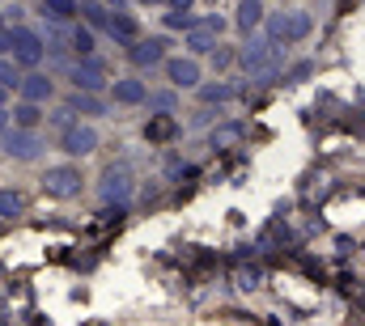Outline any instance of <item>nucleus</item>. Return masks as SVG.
I'll return each instance as SVG.
<instances>
[{
    "instance_id": "nucleus-1",
    "label": "nucleus",
    "mask_w": 365,
    "mask_h": 326,
    "mask_svg": "<svg viewBox=\"0 0 365 326\" xmlns=\"http://www.w3.org/2000/svg\"><path fill=\"white\" fill-rule=\"evenodd\" d=\"M314 30V21H310V13H302V9H293V13H272L268 17V38L272 43H302L306 34Z\"/></svg>"
},
{
    "instance_id": "nucleus-2",
    "label": "nucleus",
    "mask_w": 365,
    "mask_h": 326,
    "mask_svg": "<svg viewBox=\"0 0 365 326\" xmlns=\"http://www.w3.org/2000/svg\"><path fill=\"white\" fill-rule=\"evenodd\" d=\"M221 30H225V17H217V13H212V17H204L191 34H182V47H187L191 56H212V51L221 47V43H217V38H221Z\"/></svg>"
},
{
    "instance_id": "nucleus-3",
    "label": "nucleus",
    "mask_w": 365,
    "mask_h": 326,
    "mask_svg": "<svg viewBox=\"0 0 365 326\" xmlns=\"http://www.w3.org/2000/svg\"><path fill=\"white\" fill-rule=\"evenodd\" d=\"M43 191H47L51 199H73V195H81V169H77V165H51L47 178H43Z\"/></svg>"
},
{
    "instance_id": "nucleus-4",
    "label": "nucleus",
    "mask_w": 365,
    "mask_h": 326,
    "mask_svg": "<svg viewBox=\"0 0 365 326\" xmlns=\"http://www.w3.org/2000/svg\"><path fill=\"white\" fill-rule=\"evenodd\" d=\"M13 64L21 68H38L43 64V38L26 26H13Z\"/></svg>"
},
{
    "instance_id": "nucleus-5",
    "label": "nucleus",
    "mask_w": 365,
    "mask_h": 326,
    "mask_svg": "<svg viewBox=\"0 0 365 326\" xmlns=\"http://www.w3.org/2000/svg\"><path fill=\"white\" fill-rule=\"evenodd\" d=\"M47 144H43V136L38 132H4V153L13 157V162H38V153H43Z\"/></svg>"
},
{
    "instance_id": "nucleus-6",
    "label": "nucleus",
    "mask_w": 365,
    "mask_h": 326,
    "mask_svg": "<svg viewBox=\"0 0 365 326\" xmlns=\"http://www.w3.org/2000/svg\"><path fill=\"white\" fill-rule=\"evenodd\" d=\"M98 191H102V199H106V204L123 208V204L132 199V174H128L123 165H110V169L102 174V186H98Z\"/></svg>"
},
{
    "instance_id": "nucleus-7",
    "label": "nucleus",
    "mask_w": 365,
    "mask_h": 326,
    "mask_svg": "<svg viewBox=\"0 0 365 326\" xmlns=\"http://www.w3.org/2000/svg\"><path fill=\"white\" fill-rule=\"evenodd\" d=\"M60 149H64L68 157H90L93 149H98V132H93L90 123H73V127L60 136Z\"/></svg>"
},
{
    "instance_id": "nucleus-8",
    "label": "nucleus",
    "mask_w": 365,
    "mask_h": 326,
    "mask_svg": "<svg viewBox=\"0 0 365 326\" xmlns=\"http://www.w3.org/2000/svg\"><path fill=\"white\" fill-rule=\"evenodd\" d=\"M68 81L77 85V93H98L106 85V68L102 60H81L77 68H68Z\"/></svg>"
},
{
    "instance_id": "nucleus-9",
    "label": "nucleus",
    "mask_w": 365,
    "mask_h": 326,
    "mask_svg": "<svg viewBox=\"0 0 365 326\" xmlns=\"http://www.w3.org/2000/svg\"><path fill=\"white\" fill-rule=\"evenodd\" d=\"M166 38H140L136 47H128V60L136 68H153V64H166Z\"/></svg>"
},
{
    "instance_id": "nucleus-10",
    "label": "nucleus",
    "mask_w": 365,
    "mask_h": 326,
    "mask_svg": "<svg viewBox=\"0 0 365 326\" xmlns=\"http://www.w3.org/2000/svg\"><path fill=\"white\" fill-rule=\"evenodd\" d=\"M166 77L175 89H200V64L191 56H179V60H166Z\"/></svg>"
},
{
    "instance_id": "nucleus-11",
    "label": "nucleus",
    "mask_w": 365,
    "mask_h": 326,
    "mask_svg": "<svg viewBox=\"0 0 365 326\" xmlns=\"http://www.w3.org/2000/svg\"><path fill=\"white\" fill-rule=\"evenodd\" d=\"M110 98L123 102V106H140V102H149V89L136 77H119V81H110Z\"/></svg>"
},
{
    "instance_id": "nucleus-12",
    "label": "nucleus",
    "mask_w": 365,
    "mask_h": 326,
    "mask_svg": "<svg viewBox=\"0 0 365 326\" xmlns=\"http://www.w3.org/2000/svg\"><path fill=\"white\" fill-rule=\"evenodd\" d=\"M234 98H242V85H234V81L200 85V102H204V106H225V102H234Z\"/></svg>"
},
{
    "instance_id": "nucleus-13",
    "label": "nucleus",
    "mask_w": 365,
    "mask_h": 326,
    "mask_svg": "<svg viewBox=\"0 0 365 326\" xmlns=\"http://www.w3.org/2000/svg\"><path fill=\"white\" fill-rule=\"evenodd\" d=\"M234 21H238V30H247V34L259 30V26H264V4H259V0H238V17H234Z\"/></svg>"
},
{
    "instance_id": "nucleus-14",
    "label": "nucleus",
    "mask_w": 365,
    "mask_h": 326,
    "mask_svg": "<svg viewBox=\"0 0 365 326\" xmlns=\"http://www.w3.org/2000/svg\"><path fill=\"white\" fill-rule=\"evenodd\" d=\"M21 98H26V102H34V106H38V102H47V98H51V81H47L43 73L21 77Z\"/></svg>"
},
{
    "instance_id": "nucleus-15",
    "label": "nucleus",
    "mask_w": 365,
    "mask_h": 326,
    "mask_svg": "<svg viewBox=\"0 0 365 326\" xmlns=\"http://www.w3.org/2000/svg\"><path fill=\"white\" fill-rule=\"evenodd\" d=\"M38 123H43V110H38L34 102H17V106H13V127H17V132H34Z\"/></svg>"
},
{
    "instance_id": "nucleus-16",
    "label": "nucleus",
    "mask_w": 365,
    "mask_h": 326,
    "mask_svg": "<svg viewBox=\"0 0 365 326\" xmlns=\"http://www.w3.org/2000/svg\"><path fill=\"white\" fill-rule=\"evenodd\" d=\"M81 17H86V26H90V30H106L115 13H110V9H102L98 0H90V4H81Z\"/></svg>"
},
{
    "instance_id": "nucleus-17",
    "label": "nucleus",
    "mask_w": 365,
    "mask_h": 326,
    "mask_svg": "<svg viewBox=\"0 0 365 326\" xmlns=\"http://www.w3.org/2000/svg\"><path fill=\"white\" fill-rule=\"evenodd\" d=\"M175 132H179V123H175L170 115H158V119L145 127V140H170Z\"/></svg>"
},
{
    "instance_id": "nucleus-18",
    "label": "nucleus",
    "mask_w": 365,
    "mask_h": 326,
    "mask_svg": "<svg viewBox=\"0 0 365 326\" xmlns=\"http://www.w3.org/2000/svg\"><path fill=\"white\" fill-rule=\"evenodd\" d=\"M68 47H73L81 60H90V56H93V30H86V26L68 30Z\"/></svg>"
},
{
    "instance_id": "nucleus-19",
    "label": "nucleus",
    "mask_w": 365,
    "mask_h": 326,
    "mask_svg": "<svg viewBox=\"0 0 365 326\" xmlns=\"http://www.w3.org/2000/svg\"><path fill=\"white\" fill-rule=\"evenodd\" d=\"M68 110H73V115H77V110H81V115H102L106 106H102L93 93H73V98H68Z\"/></svg>"
},
{
    "instance_id": "nucleus-20",
    "label": "nucleus",
    "mask_w": 365,
    "mask_h": 326,
    "mask_svg": "<svg viewBox=\"0 0 365 326\" xmlns=\"http://www.w3.org/2000/svg\"><path fill=\"white\" fill-rule=\"evenodd\" d=\"M166 26H170V30H182V34H191L200 21L191 17V9H170V13H166Z\"/></svg>"
},
{
    "instance_id": "nucleus-21",
    "label": "nucleus",
    "mask_w": 365,
    "mask_h": 326,
    "mask_svg": "<svg viewBox=\"0 0 365 326\" xmlns=\"http://www.w3.org/2000/svg\"><path fill=\"white\" fill-rule=\"evenodd\" d=\"M242 123H225V127H217L212 132V149H225V144H234V140H242Z\"/></svg>"
},
{
    "instance_id": "nucleus-22",
    "label": "nucleus",
    "mask_w": 365,
    "mask_h": 326,
    "mask_svg": "<svg viewBox=\"0 0 365 326\" xmlns=\"http://www.w3.org/2000/svg\"><path fill=\"white\" fill-rule=\"evenodd\" d=\"M21 208H26V199H21L17 191H0V216H4V221L21 216Z\"/></svg>"
},
{
    "instance_id": "nucleus-23",
    "label": "nucleus",
    "mask_w": 365,
    "mask_h": 326,
    "mask_svg": "<svg viewBox=\"0 0 365 326\" xmlns=\"http://www.w3.org/2000/svg\"><path fill=\"white\" fill-rule=\"evenodd\" d=\"M43 9H47L56 21H73V17H77V0H43Z\"/></svg>"
},
{
    "instance_id": "nucleus-24",
    "label": "nucleus",
    "mask_w": 365,
    "mask_h": 326,
    "mask_svg": "<svg viewBox=\"0 0 365 326\" xmlns=\"http://www.w3.org/2000/svg\"><path fill=\"white\" fill-rule=\"evenodd\" d=\"M175 93H149V110H158V115H170L175 110Z\"/></svg>"
},
{
    "instance_id": "nucleus-25",
    "label": "nucleus",
    "mask_w": 365,
    "mask_h": 326,
    "mask_svg": "<svg viewBox=\"0 0 365 326\" xmlns=\"http://www.w3.org/2000/svg\"><path fill=\"white\" fill-rule=\"evenodd\" d=\"M21 89V77H17V68H13V60H0V89Z\"/></svg>"
},
{
    "instance_id": "nucleus-26",
    "label": "nucleus",
    "mask_w": 365,
    "mask_h": 326,
    "mask_svg": "<svg viewBox=\"0 0 365 326\" xmlns=\"http://www.w3.org/2000/svg\"><path fill=\"white\" fill-rule=\"evenodd\" d=\"M306 77H314V60H302V64H293V73H289L284 81L297 85V81H306Z\"/></svg>"
},
{
    "instance_id": "nucleus-27",
    "label": "nucleus",
    "mask_w": 365,
    "mask_h": 326,
    "mask_svg": "<svg viewBox=\"0 0 365 326\" xmlns=\"http://www.w3.org/2000/svg\"><path fill=\"white\" fill-rule=\"evenodd\" d=\"M212 64H217V68H230V64H234V51L217 47V51H212Z\"/></svg>"
},
{
    "instance_id": "nucleus-28",
    "label": "nucleus",
    "mask_w": 365,
    "mask_h": 326,
    "mask_svg": "<svg viewBox=\"0 0 365 326\" xmlns=\"http://www.w3.org/2000/svg\"><path fill=\"white\" fill-rule=\"evenodd\" d=\"M0 56H13V30H0Z\"/></svg>"
},
{
    "instance_id": "nucleus-29",
    "label": "nucleus",
    "mask_w": 365,
    "mask_h": 326,
    "mask_svg": "<svg viewBox=\"0 0 365 326\" xmlns=\"http://www.w3.org/2000/svg\"><path fill=\"white\" fill-rule=\"evenodd\" d=\"M259 284V271H242V288H255Z\"/></svg>"
},
{
    "instance_id": "nucleus-30",
    "label": "nucleus",
    "mask_w": 365,
    "mask_h": 326,
    "mask_svg": "<svg viewBox=\"0 0 365 326\" xmlns=\"http://www.w3.org/2000/svg\"><path fill=\"white\" fill-rule=\"evenodd\" d=\"M4 127H9V115H4V110H0V132H4Z\"/></svg>"
},
{
    "instance_id": "nucleus-31",
    "label": "nucleus",
    "mask_w": 365,
    "mask_h": 326,
    "mask_svg": "<svg viewBox=\"0 0 365 326\" xmlns=\"http://www.w3.org/2000/svg\"><path fill=\"white\" fill-rule=\"evenodd\" d=\"M140 4H162V0H140Z\"/></svg>"
},
{
    "instance_id": "nucleus-32",
    "label": "nucleus",
    "mask_w": 365,
    "mask_h": 326,
    "mask_svg": "<svg viewBox=\"0 0 365 326\" xmlns=\"http://www.w3.org/2000/svg\"><path fill=\"white\" fill-rule=\"evenodd\" d=\"M4 93H9V89H0V106H4Z\"/></svg>"
},
{
    "instance_id": "nucleus-33",
    "label": "nucleus",
    "mask_w": 365,
    "mask_h": 326,
    "mask_svg": "<svg viewBox=\"0 0 365 326\" xmlns=\"http://www.w3.org/2000/svg\"><path fill=\"white\" fill-rule=\"evenodd\" d=\"M0 30H4V13H0Z\"/></svg>"
},
{
    "instance_id": "nucleus-34",
    "label": "nucleus",
    "mask_w": 365,
    "mask_h": 326,
    "mask_svg": "<svg viewBox=\"0 0 365 326\" xmlns=\"http://www.w3.org/2000/svg\"><path fill=\"white\" fill-rule=\"evenodd\" d=\"M208 4H217V0H208Z\"/></svg>"
}]
</instances>
